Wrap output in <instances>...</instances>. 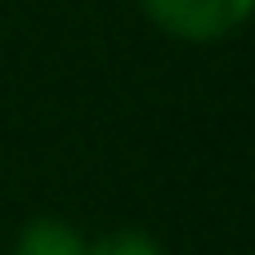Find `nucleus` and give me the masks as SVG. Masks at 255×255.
<instances>
[{"mask_svg": "<svg viewBox=\"0 0 255 255\" xmlns=\"http://www.w3.org/2000/svg\"><path fill=\"white\" fill-rule=\"evenodd\" d=\"M152 27H161L175 40L211 45L247 27L255 13V0H139Z\"/></svg>", "mask_w": 255, "mask_h": 255, "instance_id": "obj_1", "label": "nucleus"}, {"mask_svg": "<svg viewBox=\"0 0 255 255\" xmlns=\"http://www.w3.org/2000/svg\"><path fill=\"white\" fill-rule=\"evenodd\" d=\"M13 255H85V242L72 224L63 220H31L18 242H13Z\"/></svg>", "mask_w": 255, "mask_h": 255, "instance_id": "obj_2", "label": "nucleus"}, {"mask_svg": "<svg viewBox=\"0 0 255 255\" xmlns=\"http://www.w3.org/2000/svg\"><path fill=\"white\" fill-rule=\"evenodd\" d=\"M85 255H166L148 233H139V229H121V233H108V238H99L94 247H85Z\"/></svg>", "mask_w": 255, "mask_h": 255, "instance_id": "obj_3", "label": "nucleus"}]
</instances>
